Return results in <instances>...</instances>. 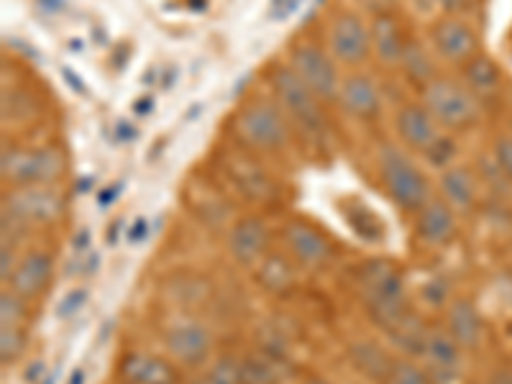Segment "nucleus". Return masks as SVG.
I'll list each match as a JSON object with an SVG mask.
<instances>
[{
  "label": "nucleus",
  "mask_w": 512,
  "mask_h": 384,
  "mask_svg": "<svg viewBox=\"0 0 512 384\" xmlns=\"http://www.w3.org/2000/svg\"><path fill=\"white\" fill-rule=\"evenodd\" d=\"M233 134L241 149L262 157H285L297 144L290 121L272 95L244 100L233 116Z\"/></svg>",
  "instance_id": "1"
},
{
  "label": "nucleus",
  "mask_w": 512,
  "mask_h": 384,
  "mask_svg": "<svg viewBox=\"0 0 512 384\" xmlns=\"http://www.w3.org/2000/svg\"><path fill=\"white\" fill-rule=\"evenodd\" d=\"M267 77L269 95L277 100L297 139L320 149L328 141V105L305 88L285 59L274 64Z\"/></svg>",
  "instance_id": "2"
},
{
  "label": "nucleus",
  "mask_w": 512,
  "mask_h": 384,
  "mask_svg": "<svg viewBox=\"0 0 512 384\" xmlns=\"http://www.w3.org/2000/svg\"><path fill=\"white\" fill-rule=\"evenodd\" d=\"M377 175L387 198L413 216L433 198V182L423 164L397 141H382L377 146Z\"/></svg>",
  "instance_id": "3"
},
{
  "label": "nucleus",
  "mask_w": 512,
  "mask_h": 384,
  "mask_svg": "<svg viewBox=\"0 0 512 384\" xmlns=\"http://www.w3.org/2000/svg\"><path fill=\"white\" fill-rule=\"evenodd\" d=\"M418 100L446 134H469L482 123L484 103L466 88L459 75H438L428 88L420 90Z\"/></svg>",
  "instance_id": "4"
},
{
  "label": "nucleus",
  "mask_w": 512,
  "mask_h": 384,
  "mask_svg": "<svg viewBox=\"0 0 512 384\" xmlns=\"http://www.w3.org/2000/svg\"><path fill=\"white\" fill-rule=\"evenodd\" d=\"M285 62L300 80L305 88L320 98L328 108H336L338 90H341V80H344V70L341 64L333 59L328 52L326 41L310 39V36H300L292 41L290 49L285 54Z\"/></svg>",
  "instance_id": "5"
},
{
  "label": "nucleus",
  "mask_w": 512,
  "mask_h": 384,
  "mask_svg": "<svg viewBox=\"0 0 512 384\" xmlns=\"http://www.w3.org/2000/svg\"><path fill=\"white\" fill-rule=\"evenodd\" d=\"M328 52L333 54L341 70H367V64L374 62L372 57V31H369V18L354 8H338L326 24Z\"/></svg>",
  "instance_id": "6"
},
{
  "label": "nucleus",
  "mask_w": 512,
  "mask_h": 384,
  "mask_svg": "<svg viewBox=\"0 0 512 384\" xmlns=\"http://www.w3.org/2000/svg\"><path fill=\"white\" fill-rule=\"evenodd\" d=\"M67 169V157L59 146H24L3 152V180L11 187L57 185Z\"/></svg>",
  "instance_id": "7"
},
{
  "label": "nucleus",
  "mask_w": 512,
  "mask_h": 384,
  "mask_svg": "<svg viewBox=\"0 0 512 384\" xmlns=\"http://www.w3.org/2000/svg\"><path fill=\"white\" fill-rule=\"evenodd\" d=\"M431 49L441 64L459 72L461 67L482 54V36L472 18L466 16H436L428 21V34H425Z\"/></svg>",
  "instance_id": "8"
},
{
  "label": "nucleus",
  "mask_w": 512,
  "mask_h": 384,
  "mask_svg": "<svg viewBox=\"0 0 512 384\" xmlns=\"http://www.w3.org/2000/svg\"><path fill=\"white\" fill-rule=\"evenodd\" d=\"M364 303L377 326H382L384 331L395 328L410 313L400 272L390 267H377L369 272L364 277Z\"/></svg>",
  "instance_id": "9"
},
{
  "label": "nucleus",
  "mask_w": 512,
  "mask_h": 384,
  "mask_svg": "<svg viewBox=\"0 0 512 384\" xmlns=\"http://www.w3.org/2000/svg\"><path fill=\"white\" fill-rule=\"evenodd\" d=\"M336 108L346 118L372 126L384 113V90L369 70H346L338 90Z\"/></svg>",
  "instance_id": "10"
},
{
  "label": "nucleus",
  "mask_w": 512,
  "mask_h": 384,
  "mask_svg": "<svg viewBox=\"0 0 512 384\" xmlns=\"http://www.w3.org/2000/svg\"><path fill=\"white\" fill-rule=\"evenodd\" d=\"M392 126H395L397 144L402 149H408L418 159H423L425 154L431 152L433 146L441 141V136L446 134L420 100H405L402 105H397L395 116H392Z\"/></svg>",
  "instance_id": "11"
},
{
  "label": "nucleus",
  "mask_w": 512,
  "mask_h": 384,
  "mask_svg": "<svg viewBox=\"0 0 512 384\" xmlns=\"http://www.w3.org/2000/svg\"><path fill=\"white\" fill-rule=\"evenodd\" d=\"M372 31V57L382 70H400V62L413 41V29L402 11H387L369 18Z\"/></svg>",
  "instance_id": "12"
},
{
  "label": "nucleus",
  "mask_w": 512,
  "mask_h": 384,
  "mask_svg": "<svg viewBox=\"0 0 512 384\" xmlns=\"http://www.w3.org/2000/svg\"><path fill=\"white\" fill-rule=\"evenodd\" d=\"M3 210L31 226V223H52L64 213V200L52 185L11 187Z\"/></svg>",
  "instance_id": "13"
},
{
  "label": "nucleus",
  "mask_w": 512,
  "mask_h": 384,
  "mask_svg": "<svg viewBox=\"0 0 512 384\" xmlns=\"http://www.w3.org/2000/svg\"><path fill=\"white\" fill-rule=\"evenodd\" d=\"M164 346H167V354L172 356L177 364L198 367V364H203V361L208 359L210 349H213V338H210V331L203 323L180 320V323H175V326L167 331Z\"/></svg>",
  "instance_id": "14"
},
{
  "label": "nucleus",
  "mask_w": 512,
  "mask_h": 384,
  "mask_svg": "<svg viewBox=\"0 0 512 384\" xmlns=\"http://www.w3.org/2000/svg\"><path fill=\"white\" fill-rule=\"evenodd\" d=\"M459 228V213L438 195H433L423 208L415 213V233L428 246H448L456 239Z\"/></svg>",
  "instance_id": "15"
},
{
  "label": "nucleus",
  "mask_w": 512,
  "mask_h": 384,
  "mask_svg": "<svg viewBox=\"0 0 512 384\" xmlns=\"http://www.w3.org/2000/svg\"><path fill=\"white\" fill-rule=\"evenodd\" d=\"M285 244L295 262L303 267H323L333 256V246L326 233L305 221H292L285 226Z\"/></svg>",
  "instance_id": "16"
},
{
  "label": "nucleus",
  "mask_w": 512,
  "mask_h": 384,
  "mask_svg": "<svg viewBox=\"0 0 512 384\" xmlns=\"http://www.w3.org/2000/svg\"><path fill=\"white\" fill-rule=\"evenodd\" d=\"M461 346L456 344L454 336L443 328V331H428L423 346L425 369L433 377V382H454L461 372Z\"/></svg>",
  "instance_id": "17"
},
{
  "label": "nucleus",
  "mask_w": 512,
  "mask_h": 384,
  "mask_svg": "<svg viewBox=\"0 0 512 384\" xmlns=\"http://www.w3.org/2000/svg\"><path fill=\"white\" fill-rule=\"evenodd\" d=\"M54 262L47 251H29L24 259H18L16 269H13L8 287L16 292L18 297H24L26 303L41 297L47 292L49 282H52Z\"/></svg>",
  "instance_id": "18"
},
{
  "label": "nucleus",
  "mask_w": 512,
  "mask_h": 384,
  "mask_svg": "<svg viewBox=\"0 0 512 384\" xmlns=\"http://www.w3.org/2000/svg\"><path fill=\"white\" fill-rule=\"evenodd\" d=\"M269 249V228L262 218L246 216L233 223L228 231V251L239 264H259Z\"/></svg>",
  "instance_id": "19"
},
{
  "label": "nucleus",
  "mask_w": 512,
  "mask_h": 384,
  "mask_svg": "<svg viewBox=\"0 0 512 384\" xmlns=\"http://www.w3.org/2000/svg\"><path fill=\"white\" fill-rule=\"evenodd\" d=\"M438 198L464 216L472 213L479 200V182L469 164H451L438 175Z\"/></svg>",
  "instance_id": "20"
},
{
  "label": "nucleus",
  "mask_w": 512,
  "mask_h": 384,
  "mask_svg": "<svg viewBox=\"0 0 512 384\" xmlns=\"http://www.w3.org/2000/svg\"><path fill=\"white\" fill-rule=\"evenodd\" d=\"M397 75H402V80L408 82L410 88H413L418 95L420 90L428 88L438 75H443L441 59L436 57V52L431 49L428 39L413 36L408 52H405V57H402Z\"/></svg>",
  "instance_id": "21"
},
{
  "label": "nucleus",
  "mask_w": 512,
  "mask_h": 384,
  "mask_svg": "<svg viewBox=\"0 0 512 384\" xmlns=\"http://www.w3.org/2000/svg\"><path fill=\"white\" fill-rule=\"evenodd\" d=\"M446 331L454 336V341L464 351L477 349L484 338V320L482 313L477 310V305H474L472 300H466V297L454 300L451 308H448Z\"/></svg>",
  "instance_id": "22"
},
{
  "label": "nucleus",
  "mask_w": 512,
  "mask_h": 384,
  "mask_svg": "<svg viewBox=\"0 0 512 384\" xmlns=\"http://www.w3.org/2000/svg\"><path fill=\"white\" fill-rule=\"evenodd\" d=\"M459 77L484 105L489 100H495L502 93V85H505V75H502L500 64L484 52L479 57H474L466 67H461Z\"/></svg>",
  "instance_id": "23"
},
{
  "label": "nucleus",
  "mask_w": 512,
  "mask_h": 384,
  "mask_svg": "<svg viewBox=\"0 0 512 384\" xmlns=\"http://www.w3.org/2000/svg\"><path fill=\"white\" fill-rule=\"evenodd\" d=\"M121 374L131 384H175L177 372L167 359L149 354H128L121 364Z\"/></svg>",
  "instance_id": "24"
},
{
  "label": "nucleus",
  "mask_w": 512,
  "mask_h": 384,
  "mask_svg": "<svg viewBox=\"0 0 512 384\" xmlns=\"http://www.w3.org/2000/svg\"><path fill=\"white\" fill-rule=\"evenodd\" d=\"M351 361H354V367L359 369L361 374H367V379L372 382H387L392 372V364L395 359L384 354L377 344L372 341H359V344L351 346Z\"/></svg>",
  "instance_id": "25"
},
{
  "label": "nucleus",
  "mask_w": 512,
  "mask_h": 384,
  "mask_svg": "<svg viewBox=\"0 0 512 384\" xmlns=\"http://www.w3.org/2000/svg\"><path fill=\"white\" fill-rule=\"evenodd\" d=\"M228 172H231L233 182L251 198H267V195H272V192H267L272 187L269 175L264 169L256 167L254 159L246 157V154H236V159L228 164Z\"/></svg>",
  "instance_id": "26"
},
{
  "label": "nucleus",
  "mask_w": 512,
  "mask_h": 384,
  "mask_svg": "<svg viewBox=\"0 0 512 384\" xmlns=\"http://www.w3.org/2000/svg\"><path fill=\"white\" fill-rule=\"evenodd\" d=\"M262 267H259V280H262L264 287H269L272 292H285L287 287H292V282H295V269L290 267V262L287 259H282V256H264Z\"/></svg>",
  "instance_id": "27"
},
{
  "label": "nucleus",
  "mask_w": 512,
  "mask_h": 384,
  "mask_svg": "<svg viewBox=\"0 0 512 384\" xmlns=\"http://www.w3.org/2000/svg\"><path fill=\"white\" fill-rule=\"evenodd\" d=\"M384 384H436L433 377L428 374V369L415 364L410 359H395L392 364V372Z\"/></svg>",
  "instance_id": "28"
},
{
  "label": "nucleus",
  "mask_w": 512,
  "mask_h": 384,
  "mask_svg": "<svg viewBox=\"0 0 512 384\" xmlns=\"http://www.w3.org/2000/svg\"><path fill=\"white\" fill-rule=\"evenodd\" d=\"M456 157H459V144H456V136L454 134H443L441 141L433 146L431 152L425 154L423 162L428 167H433L436 172H443L446 167L456 164Z\"/></svg>",
  "instance_id": "29"
},
{
  "label": "nucleus",
  "mask_w": 512,
  "mask_h": 384,
  "mask_svg": "<svg viewBox=\"0 0 512 384\" xmlns=\"http://www.w3.org/2000/svg\"><path fill=\"white\" fill-rule=\"evenodd\" d=\"M241 382L244 384H280V377L267 359L251 356L241 361Z\"/></svg>",
  "instance_id": "30"
},
{
  "label": "nucleus",
  "mask_w": 512,
  "mask_h": 384,
  "mask_svg": "<svg viewBox=\"0 0 512 384\" xmlns=\"http://www.w3.org/2000/svg\"><path fill=\"white\" fill-rule=\"evenodd\" d=\"M492 162H495L497 172H500L502 180L512 187V134L505 131V134H497L492 139Z\"/></svg>",
  "instance_id": "31"
},
{
  "label": "nucleus",
  "mask_w": 512,
  "mask_h": 384,
  "mask_svg": "<svg viewBox=\"0 0 512 384\" xmlns=\"http://www.w3.org/2000/svg\"><path fill=\"white\" fill-rule=\"evenodd\" d=\"M200 384H244L241 382V361L223 356L203 374Z\"/></svg>",
  "instance_id": "32"
},
{
  "label": "nucleus",
  "mask_w": 512,
  "mask_h": 384,
  "mask_svg": "<svg viewBox=\"0 0 512 384\" xmlns=\"http://www.w3.org/2000/svg\"><path fill=\"white\" fill-rule=\"evenodd\" d=\"M26 349V333L21 326H3L0 331V356H3V364L8 361H16L18 356L24 354Z\"/></svg>",
  "instance_id": "33"
},
{
  "label": "nucleus",
  "mask_w": 512,
  "mask_h": 384,
  "mask_svg": "<svg viewBox=\"0 0 512 384\" xmlns=\"http://www.w3.org/2000/svg\"><path fill=\"white\" fill-rule=\"evenodd\" d=\"M26 300L18 297L13 290H3L0 295V315H3V326H24L26 320Z\"/></svg>",
  "instance_id": "34"
},
{
  "label": "nucleus",
  "mask_w": 512,
  "mask_h": 384,
  "mask_svg": "<svg viewBox=\"0 0 512 384\" xmlns=\"http://www.w3.org/2000/svg\"><path fill=\"white\" fill-rule=\"evenodd\" d=\"M477 0H433L438 16H466L472 13Z\"/></svg>",
  "instance_id": "35"
},
{
  "label": "nucleus",
  "mask_w": 512,
  "mask_h": 384,
  "mask_svg": "<svg viewBox=\"0 0 512 384\" xmlns=\"http://www.w3.org/2000/svg\"><path fill=\"white\" fill-rule=\"evenodd\" d=\"M487 384H512V369H500L489 377Z\"/></svg>",
  "instance_id": "36"
},
{
  "label": "nucleus",
  "mask_w": 512,
  "mask_h": 384,
  "mask_svg": "<svg viewBox=\"0 0 512 384\" xmlns=\"http://www.w3.org/2000/svg\"><path fill=\"white\" fill-rule=\"evenodd\" d=\"M507 49H510V54H512V29H510V36H507Z\"/></svg>",
  "instance_id": "37"
},
{
  "label": "nucleus",
  "mask_w": 512,
  "mask_h": 384,
  "mask_svg": "<svg viewBox=\"0 0 512 384\" xmlns=\"http://www.w3.org/2000/svg\"><path fill=\"white\" fill-rule=\"evenodd\" d=\"M310 384H328V382H323V379H313V382Z\"/></svg>",
  "instance_id": "38"
},
{
  "label": "nucleus",
  "mask_w": 512,
  "mask_h": 384,
  "mask_svg": "<svg viewBox=\"0 0 512 384\" xmlns=\"http://www.w3.org/2000/svg\"><path fill=\"white\" fill-rule=\"evenodd\" d=\"M510 134H512V113H510Z\"/></svg>",
  "instance_id": "39"
}]
</instances>
